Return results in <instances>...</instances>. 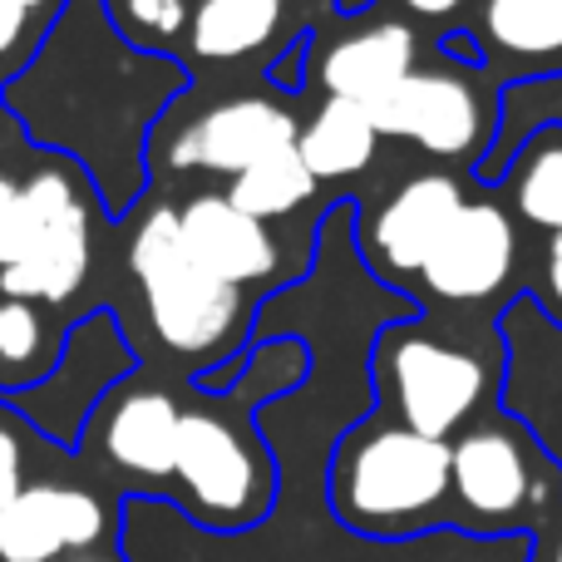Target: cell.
<instances>
[{
  "mask_svg": "<svg viewBox=\"0 0 562 562\" xmlns=\"http://www.w3.org/2000/svg\"><path fill=\"white\" fill-rule=\"evenodd\" d=\"M99 454L109 469L148 484H168L178 459V429H183V405L158 385H138L124 395L99 400Z\"/></svg>",
  "mask_w": 562,
  "mask_h": 562,
  "instance_id": "cell-13",
  "label": "cell"
},
{
  "mask_svg": "<svg viewBox=\"0 0 562 562\" xmlns=\"http://www.w3.org/2000/svg\"><path fill=\"white\" fill-rule=\"evenodd\" d=\"M400 5H405L409 15H419V20H449V15H459L469 0H400Z\"/></svg>",
  "mask_w": 562,
  "mask_h": 562,
  "instance_id": "cell-29",
  "label": "cell"
},
{
  "mask_svg": "<svg viewBox=\"0 0 562 562\" xmlns=\"http://www.w3.org/2000/svg\"><path fill=\"white\" fill-rule=\"evenodd\" d=\"M518 267V227L494 198H464L449 227L439 233L435 252L419 267L429 296L469 306V301H488L494 291L508 286Z\"/></svg>",
  "mask_w": 562,
  "mask_h": 562,
  "instance_id": "cell-7",
  "label": "cell"
},
{
  "mask_svg": "<svg viewBox=\"0 0 562 562\" xmlns=\"http://www.w3.org/2000/svg\"><path fill=\"white\" fill-rule=\"evenodd\" d=\"M49 0H0V65L30 40V25Z\"/></svg>",
  "mask_w": 562,
  "mask_h": 562,
  "instance_id": "cell-25",
  "label": "cell"
},
{
  "mask_svg": "<svg viewBox=\"0 0 562 562\" xmlns=\"http://www.w3.org/2000/svg\"><path fill=\"white\" fill-rule=\"evenodd\" d=\"M188 0H124L119 5V30L128 45L154 49L173 35H188Z\"/></svg>",
  "mask_w": 562,
  "mask_h": 562,
  "instance_id": "cell-23",
  "label": "cell"
},
{
  "mask_svg": "<svg viewBox=\"0 0 562 562\" xmlns=\"http://www.w3.org/2000/svg\"><path fill=\"white\" fill-rule=\"evenodd\" d=\"M178 237L213 277L257 286L281 272V243L262 217L243 213L227 193H198L178 207Z\"/></svg>",
  "mask_w": 562,
  "mask_h": 562,
  "instance_id": "cell-12",
  "label": "cell"
},
{
  "mask_svg": "<svg viewBox=\"0 0 562 562\" xmlns=\"http://www.w3.org/2000/svg\"><path fill=\"white\" fill-rule=\"evenodd\" d=\"M59 562H104V558H89V553H79V558H59Z\"/></svg>",
  "mask_w": 562,
  "mask_h": 562,
  "instance_id": "cell-32",
  "label": "cell"
},
{
  "mask_svg": "<svg viewBox=\"0 0 562 562\" xmlns=\"http://www.w3.org/2000/svg\"><path fill=\"white\" fill-rule=\"evenodd\" d=\"M514 188V213L528 227H543V233H562V128L538 134L524 154L514 158L504 178Z\"/></svg>",
  "mask_w": 562,
  "mask_h": 562,
  "instance_id": "cell-22",
  "label": "cell"
},
{
  "mask_svg": "<svg viewBox=\"0 0 562 562\" xmlns=\"http://www.w3.org/2000/svg\"><path fill=\"white\" fill-rule=\"evenodd\" d=\"M538 311H548L562 326V233H548L543 272H538Z\"/></svg>",
  "mask_w": 562,
  "mask_h": 562,
  "instance_id": "cell-26",
  "label": "cell"
},
{
  "mask_svg": "<svg viewBox=\"0 0 562 562\" xmlns=\"http://www.w3.org/2000/svg\"><path fill=\"white\" fill-rule=\"evenodd\" d=\"M548 128H562V75L498 85V134L488 144V154L474 164V178L488 188L504 183L514 158Z\"/></svg>",
  "mask_w": 562,
  "mask_h": 562,
  "instance_id": "cell-17",
  "label": "cell"
},
{
  "mask_svg": "<svg viewBox=\"0 0 562 562\" xmlns=\"http://www.w3.org/2000/svg\"><path fill=\"white\" fill-rule=\"evenodd\" d=\"M439 55H445L449 65L484 69V45H479L474 30H449V35H439Z\"/></svg>",
  "mask_w": 562,
  "mask_h": 562,
  "instance_id": "cell-27",
  "label": "cell"
},
{
  "mask_svg": "<svg viewBox=\"0 0 562 562\" xmlns=\"http://www.w3.org/2000/svg\"><path fill=\"white\" fill-rule=\"evenodd\" d=\"M306 49H311V40H296V45L286 49V55L272 65V85H281V89H301V59H306Z\"/></svg>",
  "mask_w": 562,
  "mask_h": 562,
  "instance_id": "cell-28",
  "label": "cell"
},
{
  "mask_svg": "<svg viewBox=\"0 0 562 562\" xmlns=\"http://www.w3.org/2000/svg\"><path fill=\"white\" fill-rule=\"evenodd\" d=\"M59 336L35 301H20L0 291V390L45 385L59 366Z\"/></svg>",
  "mask_w": 562,
  "mask_h": 562,
  "instance_id": "cell-20",
  "label": "cell"
},
{
  "mask_svg": "<svg viewBox=\"0 0 562 562\" xmlns=\"http://www.w3.org/2000/svg\"><path fill=\"white\" fill-rule=\"evenodd\" d=\"M316 178H311L306 158L296 154V144L291 148H277V154L257 158L247 173L233 178V188H227V198H233L243 213L262 217V223H277V217H291L301 203H311L316 198Z\"/></svg>",
  "mask_w": 562,
  "mask_h": 562,
  "instance_id": "cell-21",
  "label": "cell"
},
{
  "mask_svg": "<svg viewBox=\"0 0 562 562\" xmlns=\"http://www.w3.org/2000/svg\"><path fill=\"white\" fill-rule=\"evenodd\" d=\"M296 154L306 158L316 183H346L360 178L380 154V128L370 119L366 104L356 99H330L311 114V124H301L296 134Z\"/></svg>",
  "mask_w": 562,
  "mask_h": 562,
  "instance_id": "cell-16",
  "label": "cell"
},
{
  "mask_svg": "<svg viewBox=\"0 0 562 562\" xmlns=\"http://www.w3.org/2000/svg\"><path fill=\"white\" fill-rule=\"evenodd\" d=\"M380 375L395 395L400 425L419 429L429 439L454 435L488 390L484 360L459 346H445V340L415 336L409 326L380 336Z\"/></svg>",
  "mask_w": 562,
  "mask_h": 562,
  "instance_id": "cell-6",
  "label": "cell"
},
{
  "mask_svg": "<svg viewBox=\"0 0 562 562\" xmlns=\"http://www.w3.org/2000/svg\"><path fill=\"white\" fill-rule=\"evenodd\" d=\"M449 488V439H429L409 425L356 429L330 464V504L356 533H415Z\"/></svg>",
  "mask_w": 562,
  "mask_h": 562,
  "instance_id": "cell-2",
  "label": "cell"
},
{
  "mask_svg": "<svg viewBox=\"0 0 562 562\" xmlns=\"http://www.w3.org/2000/svg\"><path fill=\"white\" fill-rule=\"evenodd\" d=\"M25 488V425L0 405V518Z\"/></svg>",
  "mask_w": 562,
  "mask_h": 562,
  "instance_id": "cell-24",
  "label": "cell"
},
{
  "mask_svg": "<svg viewBox=\"0 0 562 562\" xmlns=\"http://www.w3.org/2000/svg\"><path fill=\"white\" fill-rule=\"evenodd\" d=\"M538 562H562V528L548 538V548H543V558H538Z\"/></svg>",
  "mask_w": 562,
  "mask_h": 562,
  "instance_id": "cell-31",
  "label": "cell"
},
{
  "mask_svg": "<svg viewBox=\"0 0 562 562\" xmlns=\"http://www.w3.org/2000/svg\"><path fill=\"white\" fill-rule=\"evenodd\" d=\"M183 85L188 75L178 59L128 45L94 0H69L45 49L5 85V104L30 138L89 164L99 203L124 213L128 198L114 158L144 168V128Z\"/></svg>",
  "mask_w": 562,
  "mask_h": 562,
  "instance_id": "cell-1",
  "label": "cell"
},
{
  "mask_svg": "<svg viewBox=\"0 0 562 562\" xmlns=\"http://www.w3.org/2000/svg\"><path fill=\"white\" fill-rule=\"evenodd\" d=\"M89 267H94V217H79L65 233H55L40 252H30L25 262L0 272V291L35 306H59L85 286Z\"/></svg>",
  "mask_w": 562,
  "mask_h": 562,
  "instance_id": "cell-18",
  "label": "cell"
},
{
  "mask_svg": "<svg viewBox=\"0 0 562 562\" xmlns=\"http://www.w3.org/2000/svg\"><path fill=\"white\" fill-rule=\"evenodd\" d=\"M173 484L198 524L233 533L252 528L272 508L277 469L243 419L217 409H183Z\"/></svg>",
  "mask_w": 562,
  "mask_h": 562,
  "instance_id": "cell-4",
  "label": "cell"
},
{
  "mask_svg": "<svg viewBox=\"0 0 562 562\" xmlns=\"http://www.w3.org/2000/svg\"><path fill=\"white\" fill-rule=\"evenodd\" d=\"M454 459V498L474 524H508L538 494V459L524 435L508 425H479L459 445H449Z\"/></svg>",
  "mask_w": 562,
  "mask_h": 562,
  "instance_id": "cell-11",
  "label": "cell"
},
{
  "mask_svg": "<svg viewBox=\"0 0 562 562\" xmlns=\"http://www.w3.org/2000/svg\"><path fill=\"white\" fill-rule=\"evenodd\" d=\"M109 504L75 484H25L0 518V562H59L99 548Z\"/></svg>",
  "mask_w": 562,
  "mask_h": 562,
  "instance_id": "cell-10",
  "label": "cell"
},
{
  "mask_svg": "<svg viewBox=\"0 0 562 562\" xmlns=\"http://www.w3.org/2000/svg\"><path fill=\"white\" fill-rule=\"evenodd\" d=\"M272 5H286V0H272Z\"/></svg>",
  "mask_w": 562,
  "mask_h": 562,
  "instance_id": "cell-33",
  "label": "cell"
},
{
  "mask_svg": "<svg viewBox=\"0 0 562 562\" xmlns=\"http://www.w3.org/2000/svg\"><path fill=\"white\" fill-rule=\"evenodd\" d=\"M296 134H301V124L286 104L262 99V94H237V99H223V104H207L193 124L178 128L164 158L178 173H193L198 168V173L237 178L257 158L291 148Z\"/></svg>",
  "mask_w": 562,
  "mask_h": 562,
  "instance_id": "cell-8",
  "label": "cell"
},
{
  "mask_svg": "<svg viewBox=\"0 0 562 562\" xmlns=\"http://www.w3.org/2000/svg\"><path fill=\"white\" fill-rule=\"evenodd\" d=\"M128 272L138 281L154 336L173 356H223L247 321L243 286L213 277L178 237V207H154L128 243Z\"/></svg>",
  "mask_w": 562,
  "mask_h": 562,
  "instance_id": "cell-3",
  "label": "cell"
},
{
  "mask_svg": "<svg viewBox=\"0 0 562 562\" xmlns=\"http://www.w3.org/2000/svg\"><path fill=\"white\" fill-rule=\"evenodd\" d=\"M484 69H415L385 99L370 104L380 138H409L429 158L445 164H479L498 134V94L479 85Z\"/></svg>",
  "mask_w": 562,
  "mask_h": 562,
  "instance_id": "cell-5",
  "label": "cell"
},
{
  "mask_svg": "<svg viewBox=\"0 0 562 562\" xmlns=\"http://www.w3.org/2000/svg\"><path fill=\"white\" fill-rule=\"evenodd\" d=\"M474 35L504 85L562 75V0H479Z\"/></svg>",
  "mask_w": 562,
  "mask_h": 562,
  "instance_id": "cell-14",
  "label": "cell"
},
{
  "mask_svg": "<svg viewBox=\"0 0 562 562\" xmlns=\"http://www.w3.org/2000/svg\"><path fill=\"white\" fill-rule=\"evenodd\" d=\"M459 207H464V183L454 173H415L360 227V257H366V267L385 281L419 277L425 257L435 252L439 233L449 227V217Z\"/></svg>",
  "mask_w": 562,
  "mask_h": 562,
  "instance_id": "cell-9",
  "label": "cell"
},
{
  "mask_svg": "<svg viewBox=\"0 0 562 562\" xmlns=\"http://www.w3.org/2000/svg\"><path fill=\"white\" fill-rule=\"evenodd\" d=\"M419 69V40L405 20H380L370 30L340 35L336 45L321 49L316 79L330 99H356V104H375L405 75Z\"/></svg>",
  "mask_w": 562,
  "mask_h": 562,
  "instance_id": "cell-15",
  "label": "cell"
},
{
  "mask_svg": "<svg viewBox=\"0 0 562 562\" xmlns=\"http://www.w3.org/2000/svg\"><path fill=\"white\" fill-rule=\"evenodd\" d=\"M370 5H375V0H336V10H340V15H366Z\"/></svg>",
  "mask_w": 562,
  "mask_h": 562,
  "instance_id": "cell-30",
  "label": "cell"
},
{
  "mask_svg": "<svg viewBox=\"0 0 562 562\" xmlns=\"http://www.w3.org/2000/svg\"><path fill=\"white\" fill-rule=\"evenodd\" d=\"M281 5L272 0H198L188 15V45L203 65H237L277 40Z\"/></svg>",
  "mask_w": 562,
  "mask_h": 562,
  "instance_id": "cell-19",
  "label": "cell"
}]
</instances>
